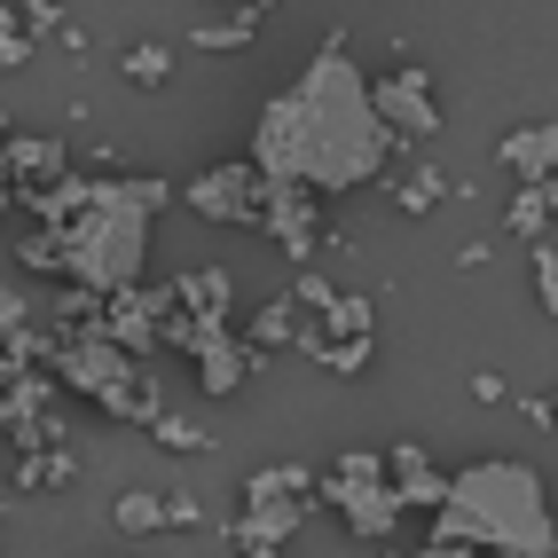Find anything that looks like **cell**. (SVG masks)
Returning a JSON list of instances; mask_svg holds the SVG:
<instances>
[{"label":"cell","mask_w":558,"mask_h":558,"mask_svg":"<svg viewBox=\"0 0 558 558\" xmlns=\"http://www.w3.org/2000/svg\"><path fill=\"white\" fill-rule=\"evenodd\" d=\"M150 433L166 440V449H205V425H197V417H173V409H158Z\"/></svg>","instance_id":"cb8c5ba5"},{"label":"cell","mask_w":558,"mask_h":558,"mask_svg":"<svg viewBox=\"0 0 558 558\" xmlns=\"http://www.w3.org/2000/svg\"><path fill=\"white\" fill-rule=\"evenodd\" d=\"M401 142L386 134L369 80L347 48V32H330L315 63L291 80L283 95L259 102L252 119V173L268 190H307V197H354L386 173Z\"/></svg>","instance_id":"6da1fadb"},{"label":"cell","mask_w":558,"mask_h":558,"mask_svg":"<svg viewBox=\"0 0 558 558\" xmlns=\"http://www.w3.org/2000/svg\"><path fill=\"white\" fill-rule=\"evenodd\" d=\"M190 213L213 229H259L268 220V181L252 173V158H220L190 181Z\"/></svg>","instance_id":"8992f818"},{"label":"cell","mask_w":558,"mask_h":558,"mask_svg":"<svg viewBox=\"0 0 558 558\" xmlns=\"http://www.w3.org/2000/svg\"><path fill=\"white\" fill-rule=\"evenodd\" d=\"M48 378L71 386L80 401H95L102 417H142V425L158 417V393H150V378H142V362L126 347H110L102 330H71V339L48 354Z\"/></svg>","instance_id":"277c9868"},{"label":"cell","mask_w":558,"mask_h":558,"mask_svg":"<svg viewBox=\"0 0 558 558\" xmlns=\"http://www.w3.org/2000/svg\"><path fill=\"white\" fill-rule=\"evenodd\" d=\"M440 197H449V181H440V166H417L401 181V213H433Z\"/></svg>","instance_id":"7402d4cb"},{"label":"cell","mask_w":558,"mask_h":558,"mask_svg":"<svg viewBox=\"0 0 558 558\" xmlns=\"http://www.w3.org/2000/svg\"><path fill=\"white\" fill-rule=\"evenodd\" d=\"M550 425H558V393H550Z\"/></svg>","instance_id":"f1b7e54d"},{"label":"cell","mask_w":558,"mask_h":558,"mask_svg":"<svg viewBox=\"0 0 558 558\" xmlns=\"http://www.w3.org/2000/svg\"><path fill=\"white\" fill-rule=\"evenodd\" d=\"M386 480H393L401 511H440L449 504V472H433V457L417 449V440H393L386 449Z\"/></svg>","instance_id":"30bf717a"},{"label":"cell","mask_w":558,"mask_h":558,"mask_svg":"<svg viewBox=\"0 0 558 558\" xmlns=\"http://www.w3.org/2000/svg\"><path fill=\"white\" fill-rule=\"evenodd\" d=\"M0 205H9V142H0Z\"/></svg>","instance_id":"83f0119b"},{"label":"cell","mask_w":558,"mask_h":558,"mask_svg":"<svg viewBox=\"0 0 558 558\" xmlns=\"http://www.w3.org/2000/svg\"><path fill=\"white\" fill-rule=\"evenodd\" d=\"M9 173H16V181H32L24 197H40V190H56V181L71 173V166H63V142H40V134H16V142H9Z\"/></svg>","instance_id":"4fadbf2b"},{"label":"cell","mask_w":558,"mask_h":558,"mask_svg":"<svg viewBox=\"0 0 558 558\" xmlns=\"http://www.w3.org/2000/svg\"><path fill=\"white\" fill-rule=\"evenodd\" d=\"M550 213H558V190L543 181V190H519V197H511V213H504V229H511L519 244H543V229H550Z\"/></svg>","instance_id":"e0dca14e"},{"label":"cell","mask_w":558,"mask_h":558,"mask_svg":"<svg viewBox=\"0 0 558 558\" xmlns=\"http://www.w3.org/2000/svg\"><path fill=\"white\" fill-rule=\"evenodd\" d=\"M535 300H543V315H558V244L550 236L535 244Z\"/></svg>","instance_id":"d4e9b609"},{"label":"cell","mask_w":558,"mask_h":558,"mask_svg":"<svg viewBox=\"0 0 558 558\" xmlns=\"http://www.w3.org/2000/svg\"><path fill=\"white\" fill-rule=\"evenodd\" d=\"M252 496H307V504H315V472H307V464H259V472L244 480V504H252Z\"/></svg>","instance_id":"d6986e66"},{"label":"cell","mask_w":558,"mask_h":558,"mask_svg":"<svg viewBox=\"0 0 558 558\" xmlns=\"http://www.w3.org/2000/svg\"><path fill=\"white\" fill-rule=\"evenodd\" d=\"M110 511H119V527H126V535H158V527H166V496H150V488H126Z\"/></svg>","instance_id":"ffe728a7"},{"label":"cell","mask_w":558,"mask_h":558,"mask_svg":"<svg viewBox=\"0 0 558 558\" xmlns=\"http://www.w3.org/2000/svg\"><path fill=\"white\" fill-rule=\"evenodd\" d=\"M166 71H173V48H126V80L134 87H166Z\"/></svg>","instance_id":"603a6c76"},{"label":"cell","mask_w":558,"mask_h":558,"mask_svg":"<svg viewBox=\"0 0 558 558\" xmlns=\"http://www.w3.org/2000/svg\"><path fill=\"white\" fill-rule=\"evenodd\" d=\"M480 558H558V519L543 496V472L519 457H480L464 472H449V504H440V527Z\"/></svg>","instance_id":"3957f363"},{"label":"cell","mask_w":558,"mask_h":558,"mask_svg":"<svg viewBox=\"0 0 558 558\" xmlns=\"http://www.w3.org/2000/svg\"><path fill=\"white\" fill-rule=\"evenodd\" d=\"M369 102H378V119L393 142H433L440 134V95L425 71H393V80H369Z\"/></svg>","instance_id":"52a82bcc"},{"label":"cell","mask_w":558,"mask_h":558,"mask_svg":"<svg viewBox=\"0 0 558 558\" xmlns=\"http://www.w3.org/2000/svg\"><path fill=\"white\" fill-rule=\"evenodd\" d=\"M307 511H315L307 496H252L244 519H236L229 535H236V550H283L291 535H300V519H307Z\"/></svg>","instance_id":"9c48e42d"},{"label":"cell","mask_w":558,"mask_h":558,"mask_svg":"<svg viewBox=\"0 0 558 558\" xmlns=\"http://www.w3.org/2000/svg\"><path fill=\"white\" fill-rule=\"evenodd\" d=\"M0 464H9V457H0Z\"/></svg>","instance_id":"1f68e13d"},{"label":"cell","mask_w":558,"mask_h":558,"mask_svg":"<svg viewBox=\"0 0 558 558\" xmlns=\"http://www.w3.org/2000/svg\"><path fill=\"white\" fill-rule=\"evenodd\" d=\"M378 558H401V550H378Z\"/></svg>","instance_id":"4dcf8cb0"},{"label":"cell","mask_w":558,"mask_h":558,"mask_svg":"<svg viewBox=\"0 0 558 558\" xmlns=\"http://www.w3.org/2000/svg\"><path fill=\"white\" fill-rule=\"evenodd\" d=\"M496 166L519 181V190H543V181H558V119L550 126H519L496 142Z\"/></svg>","instance_id":"8fae6325"},{"label":"cell","mask_w":558,"mask_h":558,"mask_svg":"<svg viewBox=\"0 0 558 558\" xmlns=\"http://www.w3.org/2000/svg\"><path fill=\"white\" fill-rule=\"evenodd\" d=\"M166 205H173V181H150V173H134V181L95 173L87 205L71 213L63 229L24 236V268H63L87 300H119V291H134L142 268H150V229H158Z\"/></svg>","instance_id":"7a4b0ae2"},{"label":"cell","mask_w":558,"mask_h":558,"mask_svg":"<svg viewBox=\"0 0 558 558\" xmlns=\"http://www.w3.org/2000/svg\"><path fill=\"white\" fill-rule=\"evenodd\" d=\"M0 142H9V119H0Z\"/></svg>","instance_id":"f546056e"},{"label":"cell","mask_w":558,"mask_h":558,"mask_svg":"<svg viewBox=\"0 0 558 558\" xmlns=\"http://www.w3.org/2000/svg\"><path fill=\"white\" fill-rule=\"evenodd\" d=\"M369 330H378V307L354 300V291H339L330 315H323V347H354V339H369Z\"/></svg>","instance_id":"2e32d148"},{"label":"cell","mask_w":558,"mask_h":558,"mask_svg":"<svg viewBox=\"0 0 558 558\" xmlns=\"http://www.w3.org/2000/svg\"><path fill=\"white\" fill-rule=\"evenodd\" d=\"M291 259H307L315 252V197L307 190H268V220H259Z\"/></svg>","instance_id":"7c38bea8"},{"label":"cell","mask_w":558,"mask_h":558,"mask_svg":"<svg viewBox=\"0 0 558 558\" xmlns=\"http://www.w3.org/2000/svg\"><path fill=\"white\" fill-rule=\"evenodd\" d=\"M252 354H276V347H300V307H291V291H283V300H268V307H259L252 315V339H244Z\"/></svg>","instance_id":"9a60e30c"},{"label":"cell","mask_w":558,"mask_h":558,"mask_svg":"<svg viewBox=\"0 0 558 558\" xmlns=\"http://www.w3.org/2000/svg\"><path fill=\"white\" fill-rule=\"evenodd\" d=\"M173 307L190 323H229V268H197L173 283Z\"/></svg>","instance_id":"5bb4252c"},{"label":"cell","mask_w":558,"mask_h":558,"mask_svg":"<svg viewBox=\"0 0 558 558\" xmlns=\"http://www.w3.org/2000/svg\"><path fill=\"white\" fill-rule=\"evenodd\" d=\"M24 323H32V300H24V283L16 276H0V354H9L24 339Z\"/></svg>","instance_id":"44dd1931"},{"label":"cell","mask_w":558,"mask_h":558,"mask_svg":"<svg viewBox=\"0 0 558 558\" xmlns=\"http://www.w3.org/2000/svg\"><path fill=\"white\" fill-rule=\"evenodd\" d=\"M330 300H339V291H330L323 276H291V307H315V315H330Z\"/></svg>","instance_id":"484cf974"},{"label":"cell","mask_w":558,"mask_h":558,"mask_svg":"<svg viewBox=\"0 0 558 558\" xmlns=\"http://www.w3.org/2000/svg\"><path fill=\"white\" fill-rule=\"evenodd\" d=\"M252 32H259V9H236V16H220V24H197V32H190V48L229 56V48H252Z\"/></svg>","instance_id":"ac0fdd59"},{"label":"cell","mask_w":558,"mask_h":558,"mask_svg":"<svg viewBox=\"0 0 558 558\" xmlns=\"http://www.w3.org/2000/svg\"><path fill=\"white\" fill-rule=\"evenodd\" d=\"M315 504H330L362 543H378V550H386L393 527H401V496H393V480H386V457H378V449H347L339 464L315 480Z\"/></svg>","instance_id":"5b68a950"},{"label":"cell","mask_w":558,"mask_h":558,"mask_svg":"<svg viewBox=\"0 0 558 558\" xmlns=\"http://www.w3.org/2000/svg\"><path fill=\"white\" fill-rule=\"evenodd\" d=\"M425 558H480V550H472V543H457V535H433V543H425Z\"/></svg>","instance_id":"4316f807"},{"label":"cell","mask_w":558,"mask_h":558,"mask_svg":"<svg viewBox=\"0 0 558 558\" xmlns=\"http://www.w3.org/2000/svg\"><path fill=\"white\" fill-rule=\"evenodd\" d=\"M166 315H173V291H150V283H134V291H119V300H102V339L110 347H126L134 362L150 354L158 339H166Z\"/></svg>","instance_id":"ba28073f"}]
</instances>
